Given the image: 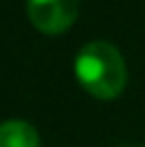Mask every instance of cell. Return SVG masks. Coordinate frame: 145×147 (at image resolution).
I'll list each match as a JSON object with an SVG mask.
<instances>
[{"label":"cell","mask_w":145,"mask_h":147,"mask_svg":"<svg viewBox=\"0 0 145 147\" xmlns=\"http://www.w3.org/2000/svg\"><path fill=\"white\" fill-rule=\"evenodd\" d=\"M75 75L97 99H116L126 87V63L109 41H89L75 58Z\"/></svg>","instance_id":"cell-1"},{"label":"cell","mask_w":145,"mask_h":147,"mask_svg":"<svg viewBox=\"0 0 145 147\" xmlns=\"http://www.w3.org/2000/svg\"><path fill=\"white\" fill-rule=\"evenodd\" d=\"M80 0H27L29 22L41 34H63L77 17Z\"/></svg>","instance_id":"cell-2"},{"label":"cell","mask_w":145,"mask_h":147,"mask_svg":"<svg viewBox=\"0 0 145 147\" xmlns=\"http://www.w3.org/2000/svg\"><path fill=\"white\" fill-rule=\"evenodd\" d=\"M0 147H39V135L27 121L0 123Z\"/></svg>","instance_id":"cell-3"}]
</instances>
